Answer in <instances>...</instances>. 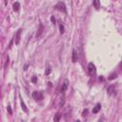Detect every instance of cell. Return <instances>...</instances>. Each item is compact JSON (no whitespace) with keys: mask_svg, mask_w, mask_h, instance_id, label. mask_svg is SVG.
Listing matches in <instances>:
<instances>
[{"mask_svg":"<svg viewBox=\"0 0 122 122\" xmlns=\"http://www.w3.org/2000/svg\"><path fill=\"white\" fill-rule=\"evenodd\" d=\"M19 8H20V4H19V2H15V3H13V10L18 11V10H19Z\"/></svg>","mask_w":122,"mask_h":122,"instance_id":"cell-11","label":"cell"},{"mask_svg":"<svg viewBox=\"0 0 122 122\" xmlns=\"http://www.w3.org/2000/svg\"><path fill=\"white\" fill-rule=\"evenodd\" d=\"M120 67H121V70H122V62H121V64H120Z\"/></svg>","mask_w":122,"mask_h":122,"instance_id":"cell-22","label":"cell"},{"mask_svg":"<svg viewBox=\"0 0 122 122\" xmlns=\"http://www.w3.org/2000/svg\"><path fill=\"white\" fill-rule=\"evenodd\" d=\"M71 59H72L73 63H75L77 61V51L75 50H72V57H71Z\"/></svg>","mask_w":122,"mask_h":122,"instance_id":"cell-8","label":"cell"},{"mask_svg":"<svg viewBox=\"0 0 122 122\" xmlns=\"http://www.w3.org/2000/svg\"><path fill=\"white\" fill-rule=\"evenodd\" d=\"M116 76H117V74H116L115 72H113V73H112V74L109 76V80H112L113 78H116Z\"/></svg>","mask_w":122,"mask_h":122,"instance_id":"cell-14","label":"cell"},{"mask_svg":"<svg viewBox=\"0 0 122 122\" xmlns=\"http://www.w3.org/2000/svg\"><path fill=\"white\" fill-rule=\"evenodd\" d=\"M59 30H60V32H61V33L64 32V26H63V24H60V25H59Z\"/></svg>","mask_w":122,"mask_h":122,"instance_id":"cell-17","label":"cell"},{"mask_svg":"<svg viewBox=\"0 0 122 122\" xmlns=\"http://www.w3.org/2000/svg\"><path fill=\"white\" fill-rule=\"evenodd\" d=\"M32 98L35 99L36 101H40V100L43 99V93H42L41 92H37V91H35V92H32Z\"/></svg>","mask_w":122,"mask_h":122,"instance_id":"cell-3","label":"cell"},{"mask_svg":"<svg viewBox=\"0 0 122 122\" xmlns=\"http://www.w3.org/2000/svg\"><path fill=\"white\" fill-rule=\"evenodd\" d=\"M93 6H94L95 9H99V7H100V2H99L98 0L93 1Z\"/></svg>","mask_w":122,"mask_h":122,"instance_id":"cell-12","label":"cell"},{"mask_svg":"<svg viewBox=\"0 0 122 122\" xmlns=\"http://www.w3.org/2000/svg\"><path fill=\"white\" fill-rule=\"evenodd\" d=\"M54 8H55L57 10H61V11H63V12H66V11H67L66 6H65L64 2H58V3L54 6Z\"/></svg>","mask_w":122,"mask_h":122,"instance_id":"cell-2","label":"cell"},{"mask_svg":"<svg viewBox=\"0 0 122 122\" xmlns=\"http://www.w3.org/2000/svg\"><path fill=\"white\" fill-rule=\"evenodd\" d=\"M21 31H22V29H19L15 34V44H19L20 42V35H21Z\"/></svg>","mask_w":122,"mask_h":122,"instance_id":"cell-6","label":"cell"},{"mask_svg":"<svg viewBox=\"0 0 122 122\" xmlns=\"http://www.w3.org/2000/svg\"><path fill=\"white\" fill-rule=\"evenodd\" d=\"M100 109H101V105H100V104H96V105L94 106V108L92 109V112H93V113H96V112H98L100 111Z\"/></svg>","mask_w":122,"mask_h":122,"instance_id":"cell-10","label":"cell"},{"mask_svg":"<svg viewBox=\"0 0 122 122\" xmlns=\"http://www.w3.org/2000/svg\"><path fill=\"white\" fill-rule=\"evenodd\" d=\"M32 81L35 82V81H36V77H33V78H32Z\"/></svg>","mask_w":122,"mask_h":122,"instance_id":"cell-21","label":"cell"},{"mask_svg":"<svg viewBox=\"0 0 122 122\" xmlns=\"http://www.w3.org/2000/svg\"><path fill=\"white\" fill-rule=\"evenodd\" d=\"M88 71H89V74L91 76L95 75V73H96V68H95V66H94L93 63L91 62V63L88 64Z\"/></svg>","mask_w":122,"mask_h":122,"instance_id":"cell-1","label":"cell"},{"mask_svg":"<svg viewBox=\"0 0 122 122\" xmlns=\"http://www.w3.org/2000/svg\"><path fill=\"white\" fill-rule=\"evenodd\" d=\"M51 66H48L47 69H46V71H45V73L48 75V74L51 73Z\"/></svg>","mask_w":122,"mask_h":122,"instance_id":"cell-13","label":"cell"},{"mask_svg":"<svg viewBox=\"0 0 122 122\" xmlns=\"http://www.w3.org/2000/svg\"><path fill=\"white\" fill-rule=\"evenodd\" d=\"M51 21L53 23V24H55V22H56V20H55V18H54V16H51Z\"/></svg>","mask_w":122,"mask_h":122,"instance_id":"cell-18","label":"cell"},{"mask_svg":"<svg viewBox=\"0 0 122 122\" xmlns=\"http://www.w3.org/2000/svg\"><path fill=\"white\" fill-rule=\"evenodd\" d=\"M64 102H65V97H64V95H62V98H61V100H60L59 106H60V107H63V106H64Z\"/></svg>","mask_w":122,"mask_h":122,"instance_id":"cell-15","label":"cell"},{"mask_svg":"<svg viewBox=\"0 0 122 122\" xmlns=\"http://www.w3.org/2000/svg\"><path fill=\"white\" fill-rule=\"evenodd\" d=\"M75 122H80V120H77V121H75Z\"/></svg>","mask_w":122,"mask_h":122,"instance_id":"cell-23","label":"cell"},{"mask_svg":"<svg viewBox=\"0 0 122 122\" xmlns=\"http://www.w3.org/2000/svg\"><path fill=\"white\" fill-rule=\"evenodd\" d=\"M7 110H8V112H9V113H10V114L12 113V112H11V109H10V106H8V107H7Z\"/></svg>","mask_w":122,"mask_h":122,"instance_id":"cell-19","label":"cell"},{"mask_svg":"<svg viewBox=\"0 0 122 122\" xmlns=\"http://www.w3.org/2000/svg\"><path fill=\"white\" fill-rule=\"evenodd\" d=\"M107 92H108V93H109L110 95L115 94V93H116V88H115V86H114V85L109 86L108 89H107Z\"/></svg>","mask_w":122,"mask_h":122,"instance_id":"cell-4","label":"cell"},{"mask_svg":"<svg viewBox=\"0 0 122 122\" xmlns=\"http://www.w3.org/2000/svg\"><path fill=\"white\" fill-rule=\"evenodd\" d=\"M21 106H22V109H23V111L24 112H28V109L26 108V106H25V103L21 100Z\"/></svg>","mask_w":122,"mask_h":122,"instance_id":"cell-16","label":"cell"},{"mask_svg":"<svg viewBox=\"0 0 122 122\" xmlns=\"http://www.w3.org/2000/svg\"><path fill=\"white\" fill-rule=\"evenodd\" d=\"M68 87H69V80L68 79H65L64 80V82H63V84H62V87H61V92L62 93H64V92L68 89Z\"/></svg>","mask_w":122,"mask_h":122,"instance_id":"cell-5","label":"cell"},{"mask_svg":"<svg viewBox=\"0 0 122 122\" xmlns=\"http://www.w3.org/2000/svg\"><path fill=\"white\" fill-rule=\"evenodd\" d=\"M43 30H44V27H43V25H42V24H40V26H39V30H37V33H36V36H37V37H39V36L42 34Z\"/></svg>","mask_w":122,"mask_h":122,"instance_id":"cell-9","label":"cell"},{"mask_svg":"<svg viewBox=\"0 0 122 122\" xmlns=\"http://www.w3.org/2000/svg\"><path fill=\"white\" fill-rule=\"evenodd\" d=\"M60 119H61V112H56L55 114H54V116H53V121L54 122H59L60 121Z\"/></svg>","mask_w":122,"mask_h":122,"instance_id":"cell-7","label":"cell"},{"mask_svg":"<svg viewBox=\"0 0 122 122\" xmlns=\"http://www.w3.org/2000/svg\"><path fill=\"white\" fill-rule=\"evenodd\" d=\"M87 113H88V110L86 109V110H85V111L83 112V113H82V115H83V116H86V115H87Z\"/></svg>","mask_w":122,"mask_h":122,"instance_id":"cell-20","label":"cell"}]
</instances>
